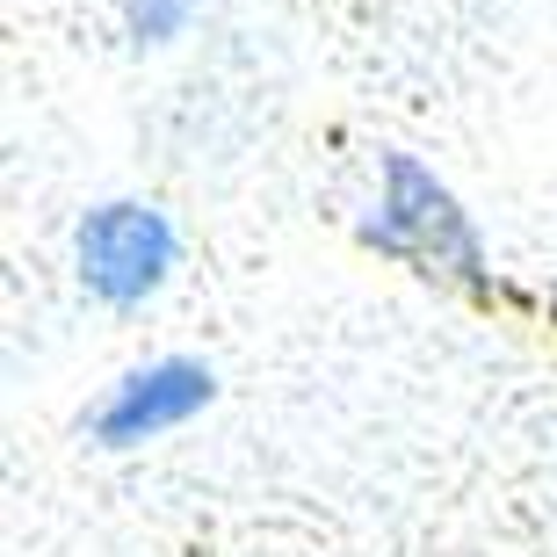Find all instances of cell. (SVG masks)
<instances>
[{
	"mask_svg": "<svg viewBox=\"0 0 557 557\" xmlns=\"http://www.w3.org/2000/svg\"><path fill=\"white\" fill-rule=\"evenodd\" d=\"M174 269V225L145 203H102L81 225V275L102 305H145Z\"/></svg>",
	"mask_w": 557,
	"mask_h": 557,
	"instance_id": "obj_1",
	"label": "cell"
},
{
	"mask_svg": "<svg viewBox=\"0 0 557 557\" xmlns=\"http://www.w3.org/2000/svg\"><path fill=\"white\" fill-rule=\"evenodd\" d=\"M370 239H384L392 253H413L428 269H456V275H478V239L463 225V210L449 203V188L420 174L413 160H392L384 174V210H376Z\"/></svg>",
	"mask_w": 557,
	"mask_h": 557,
	"instance_id": "obj_2",
	"label": "cell"
},
{
	"mask_svg": "<svg viewBox=\"0 0 557 557\" xmlns=\"http://www.w3.org/2000/svg\"><path fill=\"white\" fill-rule=\"evenodd\" d=\"M203 398H210V370H196V362H152V370L124 376L95 406V434H102L109 449H124V442H145V434H160V428H182Z\"/></svg>",
	"mask_w": 557,
	"mask_h": 557,
	"instance_id": "obj_3",
	"label": "cell"
},
{
	"mask_svg": "<svg viewBox=\"0 0 557 557\" xmlns=\"http://www.w3.org/2000/svg\"><path fill=\"white\" fill-rule=\"evenodd\" d=\"M131 22H138V37H174V29H182L188 22V0H138V8H131Z\"/></svg>",
	"mask_w": 557,
	"mask_h": 557,
	"instance_id": "obj_4",
	"label": "cell"
}]
</instances>
